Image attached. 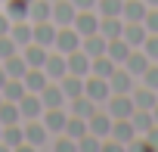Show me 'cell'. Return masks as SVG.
Segmentation results:
<instances>
[{
	"label": "cell",
	"instance_id": "cell-1",
	"mask_svg": "<svg viewBox=\"0 0 158 152\" xmlns=\"http://www.w3.org/2000/svg\"><path fill=\"white\" fill-rule=\"evenodd\" d=\"M25 127V146H34V149H47L50 146V130H47V124L40 121V118H31V121H25L22 124Z\"/></svg>",
	"mask_w": 158,
	"mask_h": 152
},
{
	"label": "cell",
	"instance_id": "cell-2",
	"mask_svg": "<svg viewBox=\"0 0 158 152\" xmlns=\"http://www.w3.org/2000/svg\"><path fill=\"white\" fill-rule=\"evenodd\" d=\"M84 93H87L96 106H106V103H109V96H112L109 78H99V74H87V78H84Z\"/></svg>",
	"mask_w": 158,
	"mask_h": 152
},
{
	"label": "cell",
	"instance_id": "cell-3",
	"mask_svg": "<svg viewBox=\"0 0 158 152\" xmlns=\"http://www.w3.org/2000/svg\"><path fill=\"white\" fill-rule=\"evenodd\" d=\"M106 112H109L112 118H130V115L136 112L133 96H130V93H112L109 103H106Z\"/></svg>",
	"mask_w": 158,
	"mask_h": 152
},
{
	"label": "cell",
	"instance_id": "cell-4",
	"mask_svg": "<svg viewBox=\"0 0 158 152\" xmlns=\"http://www.w3.org/2000/svg\"><path fill=\"white\" fill-rule=\"evenodd\" d=\"M81 34L74 31V25H65V28H59L56 31V40H53V50H59V53H71V50H81Z\"/></svg>",
	"mask_w": 158,
	"mask_h": 152
},
{
	"label": "cell",
	"instance_id": "cell-5",
	"mask_svg": "<svg viewBox=\"0 0 158 152\" xmlns=\"http://www.w3.org/2000/svg\"><path fill=\"white\" fill-rule=\"evenodd\" d=\"M74 31L81 34V37H90V34H96L99 31V13H93V10H77V16H74Z\"/></svg>",
	"mask_w": 158,
	"mask_h": 152
},
{
	"label": "cell",
	"instance_id": "cell-6",
	"mask_svg": "<svg viewBox=\"0 0 158 152\" xmlns=\"http://www.w3.org/2000/svg\"><path fill=\"white\" fill-rule=\"evenodd\" d=\"M44 71H47V78L50 81H62L65 74H68V62H65V53H47V62H44Z\"/></svg>",
	"mask_w": 158,
	"mask_h": 152
},
{
	"label": "cell",
	"instance_id": "cell-7",
	"mask_svg": "<svg viewBox=\"0 0 158 152\" xmlns=\"http://www.w3.org/2000/svg\"><path fill=\"white\" fill-rule=\"evenodd\" d=\"M65 62H68V74H77V78H87V74H90V56L84 50L65 53Z\"/></svg>",
	"mask_w": 158,
	"mask_h": 152
},
{
	"label": "cell",
	"instance_id": "cell-8",
	"mask_svg": "<svg viewBox=\"0 0 158 152\" xmlns=\"http://www.w3.org/2000/svg\"><path fill=\"white\" fill-rule=\"evenodd\" d=\"M56 31H59V25H56L53 19H47V22H34V44H40V47L53 50V40H56Z\"/></svg>",
	"mask_w": 158,
	"mask_h": 152
},
{
	"label": "cell",
	"instance_id": "cell-9",
	"mask_svg": "<svg viewBox=\"0 0 158 152\" xmlns=\"http://www.w3.org/2000/svg\"><path fill=\"white\" fill-rule=\"evenodd\" d=\"M40 103H44V109H62L68 99H65V93H62V87H59V81H50L44 90H40Z\"/></svg>",
	"mask_w": 158,
	"mask_h": 152
},
{
	"label": "cell",
	"instance_id": "cell-10",
	"mask_svg": "<svg viewBox=\"0 0 158 152\" xmlns=\"http://www.w3.org/2000/svg\"><path fill=\"white\" fill-rule=\"evenodd\" d=\"M112 121H115V118H112V115H109V112H99V109H96V112H93V115H90V118H87V130H90V133H96V137H102V140H106V137H109V133H112Z\"/></svg>",
	"mask_w": 158,
	"mask_h": 152
},
{
	"label": "cell",
	"instance_id": "cell-11",
	"mask_svg": "<svg viewBox=\"0 0 158 152\" xmlns=\"http://www.w3.org/2000/svg\"><path fill=\"white\" fill-rule=\"evenodd\" d=\"M109 137H115L118 143L130 146V143L136 140V127H133V121H130V118H115V121H112V133H109Z\"/></svg>",
	"mask_w": 158,
	"mask_h": 152
},
{
	"label": "cell",
	"instance_id": "cell-12",
	"mask_svg": "<svg viewBox=\"0 0 158 152\" xmlns=\"http://www.w3.org/2000/svg\"><path fill=\"white\" fill-rule=\"evenodd\" d=\"M109 87H112V93H130V90H133V74H130L124 65H118V68L109 74Z\"/></svg>",
	"mask_w": 158,
	"mask_h": 152
},
{
	"label": "cell",
	"instance_id": "cell-13",
	"mask_svg": "<svg viewBox=\"0 0 158 152\" xmlns=\"http://www.w3.org/2000/svg\"><path fill=\"white\" fill-rule=\"evenodd\" d=\"M19 109H22V121L40 118V115H44V103H40V93H25V96L19 99Z\"/></svg>",
	"mask_w": 158,
	"mask_h": 152
},
{
	"label": "cell",
	"instance_id": "cell-14",
	"mask_svg": "<svg viewBox=\"0 0 158 152\" xmlns=\"http://www.w3.org/2000/svg\"><path fill=\"white\" fill-rule=\"evenodd\" d=\"M40 121L47 124V130H50L53 137H59V133L65 130V121H68V112H62V109H44Z\"/></svg>",
	"mask_w": 158,
	"mask_h": 152
},
{
	"label": "cell",
	"instance_id": "cell-15",
	"mask_svg": "<svg viewBox=\"0 0 158 152\" xmlns=\"http://www.w3.org/2000/svg\"><path fill=\"white\" fill-rule=\"evenodd\" d=\"M74 16H77V10H74L71 0H56V3H53V22H56L59 28L71 25V22H74Z\"/></svg>",
	"mask_w": 158,
	"mask_h": 152
},
{
	"label": "cell",
	"instance_id": "cell-16",
	"mask_svg": "<svg viewBox=\"0 0 158 152\" xmlns=\"http://www.w3.org/2000/svg\"><path fill=\"white\" fill-rule=\"evenodd\" d=\"M10 37H13L19 47L31 44V40H34V22H31V19H19V22H13V28H10Z\"/></svg>",
	"mask_w": 158,
	"mask_h": 152
},
{
	"label": "cell",
	"instance_id": "cell-17",
	"mask_svg": "<svg viewBox=\"0 0 158 152\" xmlns=\"http://www.w3.org/2000/svg\"><path fill=\"white\" fill-rule=\"evenodd\" d=\"M130 50H133V47H130L124 37H112V40H109V47H106V56H109L112 62L124 65V62H127V56H130Z\"/></svg>",
	"mask_w": 158,
	"mask_h": 152
},
{
	"label": "cell",
	"instance_id": "cell-18",
	"mask_svg": "<svg viewBox=\"0 0 158 152\" xmlns=\"http://www.w3.org/2000/svg\"><path fill=\"white\" fill-rule=\"evenodd\" d=\"M47 47H40V44H25L22 47V56H25V62H28V68H44V62H47Z\"/></svg>",
	"mask_w": 158,
	"mask_h": 152
},
{
	"label": "cell",
	"instance_id": "cell-19",
	"mask_svg": "<svg viewBox=\"0 0 158 152\" xmlns=\"http://www.w3.org/2000/svg\"><path fill=\"white\" fill-rule=\"evenodd\" d=\"M130 96H133V106L136 109H149L152 112L158 106V90H152V87H133Z\"/></svg>",
	"mask_w": 158,
	"mask_h": 152
},
{
	"label": "cell",
	"instance_id": "cell-20",
	"mask_svg": "<svg viewBox=\"0 0 158 152\" xmlns=\"http://www.w3.org/2000/svg\"><path fill=\"white\" fill-rule=\"evenodd\" d=\"M146 13H149V3H146V0H124L121 19H124V22H143Z\"/></svg>",
	"mask_w": 158,
	"mask_h": 152
},
{
	"label": "cell",
	"instance_id": "cell-21",
	"mask_svg": "<svg viewBox=\"0 0 158 152\" xmlns=\"http://www.w3.org/2000/svg\"><path fill=\"white\" fill-rule=\"evenodd\" d=\"M149 62H152V59L143 53V47H133V50H130V56H127V62H124V68L136 78V74H143V71L149 68Z\"/></svg>",
	"mask_w": 158,
	"mask_h": 152
},
{
	"label": "cell",
	"instance_id": "cell-22",
	"mask_svg": "<svg viewBox=\"0 0 158 152\" xmlns=\"http://www.w3.org/2000/svg\"><path fill=\"white\" fill-rule=\"evenodd\" d=\"M121 37H124L130 47H143V40L149 37V31H146V25H143V22H124Z\"/></svg>",
	"mask_w": 158,
	"mask_h": 152
},
{
	"label": "cell",
	"instance_id": "cell-23",
	"mask_svg": "<svg viewBox=\"0 0 158 152\" xmlns=\"http://www.w3.org/2000/svg\"><path fill=\"white\" fill-rule=\"evenodd\" d=\"M22 81H25V90H28V93H40V90L50 84V78H47L44 68H28Z\"/></svg>",
	"mask_w": 158,
	"mask_h": 152
},
{
	"label": "cell",
	"instance_id": "cell-24",
	"mask_svg": "<svg viewBox=\"0 0 158 152\" xmlns=\"http://www.w3.org/2000/svg\"><path fill=\"white\" fill-rule=\"evenodd\" d=\"M121 31H124V19L121 16H99V34L102 37H121Z\"/></svg>",
	"mask_w": 158,
	"mask_h": 152
},
{
	"label": "cell",
	"instance_id": "cell-25",
	"mask_svg": "<svg viewBox=\"0 0 158 152\" xmlns=\"http://www.w3.org/2000/svg\"><path fill=\"white\" fill-rule=\"evenodd\" d=\"M106 47H109V37H102L99 31L81 40V50H84V53H87L90 59H93V56H102V53H106Z\"/></svg>",
	"mask_w": 158,
	"mask_h": 152
},
{
	"label": "cell",
	"instance_id": "cell-26",
	"mask_svg": "<svg viewBox=\"0 0 158 152\" xmlns=\"http://www.w3.org/2000/svg\"><path fill=\"white\" fill-rule=\"evenodd\" d=\"M68 103H71V115H77V118H90V115H93V112L99 109V106H96V103H93V99H90L87 93L74 96V99H68Z\"/></svg>",
	"mask_w": 158,
	"mask_h": 152
},
{
	"label": "cell",
	"instance_id": "cell-27",
	"mask_svg": "<svg viewBox=\"0 0 158 152\" xmlns=\"http://www.w3.org/2000/svg\"><path fill=\"white\" fill-rule=\"evenodd\" d=\"M0 124H3V127L22 124V109H19V103H10V99L0 103Z\"/></svg>",
	"mask_w": 158,
	"mask_h": 152
},
{
	"label": "cell",
	"instance_id": "cell-28",
	"mask_svg": "<svg viewBox=\"0 0 158 152\" xmlns=\"http://www.w3.org/2000/svg\"><path fill=\"white\" fill-rule=\"evenodd\" d=\"M25 93H28V90H25V81H22V78H10L3 87H0V96L10 99V103H19Z\"/></svg>",
	"mask_w": 158,
	"mask_h": 152
},
{
	"label": "cell",
	"instance_id": "cell-29",
	"mask_svg": "<svg viewBox=\"0 0 158 152\" xmlns=\"http://www.w3.org/2000/svg\"><path fill=\"white\" fill-rule=\"evenodd\" d=\"M28 19H31V22H47V19H53V3H50V0H31Z\"/></svg>",
	"mask_w": 158,
	"mask_h": 152
},
{
	"label": "cell",
	"instance_id": "cell-30",
	"mask_svg": "<svg viewBox=\"0 0 158 152\" xmlns=\"http://www.w3.org/2000/svg\"><path fill=\"white\" fill-rule=\"evenodd\" d=\"M59 87H62L65 99H74V96L84 93V78H77V74H65V78L59 81Z\"/></svg>",
	"mask_w": 158,
	"mask_h": 152
},
{
	"label": "cell",
	"instance_id": "cell-31",
	"mask_svg": "<svg viewBox=\"0 0 158 152\" xmlns=\"http://www.w3.org/2000/svg\"><path fill=\"white\" fill-rule=\"evenodd\" d=\"M115 68H118V62H112V59H109L106 53H102V56H93V59H90V74H99V78H109V74H112Z\"/></svg>",
	"mask_w": 158,
	"mask_h": 152
},
{
	"label": "cell",
	"instance_id": "cell-32",
	"mask_svg": "<svg viewBox=\"0 0 158 152\" xmlns=\"http://www.w3.org/2000/svg\"><path fill=\"white\" fill-rule=\"evenodd\" d=\"M3 68H6V74H10V78H25L28 62H25V56H22V53H16V56L3 59Z\"/></svg>",
	"mask_w": 158,
	"mask_h": 152
},
{
	"label": "cell",
	"instance_id": "cell-33",
	"mask_svg": "<svg viewBox=\"0 0 158 152\" xmlns=\"http://www.w3.org/2000/svg\"><path fill=\"white\" fill-rule=\"evenodd\" d=\"M62 133H68L71 140H81L84 133H90L87 130V118H77V115H68V121H65V130Z\"/></svg>",
	"mask_w": 158,
	"mask_h": 152
},
{
	"label": "cell",
	"instance_id": "cell-34",
	"mask_svg": "<svg viewBox=\"0 0 158 152\" xmlns=\"http://www.w3.org/2000/svg\"><path fill=\"white\" fill-rule=\"evenodd\" d=\"M28 0H6L3 3V13L13 19V22H19V19H28Z\"/></svg>",
	"mask_w": 158,
	"mask_h": 152
},
{
	"label": "cell",
	"instance_id": "cell-35",
	"mask_svg": "<svg viewBox=\"0 0 158 152\" xmlns=\"http://www.w3.org/2000/svg\"><path fill=\"white\" fill-rule=\"evenodd\" d=\"M130 121H133V127H136V133H146L152 124H155V118H152V112L149 109H136L133 115H130Z\"/></svg>",
	"mask_w": 158,
	"mask_h": 152
},
{
	"label": "cell",
	"instance_id": "cell-36",
	"mask_svg": "<svg viewBox=\"0 0 158 152\" xmlns=\"http://www.w3.org/2000/svg\"><path fill=\"white\" fill-rule=\"evenodd\" d=\"M96 10H99V16H121L124 0H96Z\"/></svg>",
	"mask_w": 158,
	"mask_h": 152
},
{
	"label": "cell",
	"instance_id": "cell-37",
	"mask_svg": "<svg viewBox=\"0 0 158 152\" xmlns=\"http://www.w3.org/2000/svg\"><path fill=\"white\" fill-rule=\"evenodd\" d=\"M77 149H81V152H99V149H102V137H96V133H84L81 140H77Z\"/></svg>",
	"mask_w": 158,
	"mask_h": 152
},
{
	"label": "cell",
	"instance_id": "cell-38",
	"mask_svg": "<svg viewBox=\"0 0 158 152\" xmlns=\"http://www.w3.org/2000/svg\"><path fill=\"white\" fill-rule=\"evenodd\" d=\"M16 53H19V44H16L10 34H0V62L10 59V56H16Z\"/></svg>",
	"mask_w": 158,
	"mask_h": 152
},
{
	"label": "cell",
	"instance_id": "cell-39",
	"mask_svg": "<svg viewBox=\"0 0 158 152\" xmlns=\"http://www.w3.org/2000/svg\"><path fill=\"white\" fill-rule=\"evenodd\" d=\"M50 149H56V152H74L77 149V140H71L68 133H59V140L50 143Z\"/></svg>",
	"mask_w": 158,
	"mask_h": 152
},
{
	"label": "cell",
	"instance_id": "cell-40",
	"mask_svg": "<svg viewBox=\"0 0 158 152\" xmlns=\"http://www.w3.org/2000/svg\"><path fill=\"white\" fill-rule=\"evenodd\" d=\"M139 78H143V84H146V87L158 90V62H149V68L139 74Z\"/></svg>",
	"mask_w": 158,
	"mask_h": 152
},
{
	"label": "cell",
	"instance_id": "cell-41",
	"mask_svg": "<svg viewBox=\"0 0 158 152\" xmlns=\"http://www.w3.org/2000/svg\"><path fill=\"white\" fill-rule=\"evenodd\" d=\"M143 53H146L152 62H158V34H149V37L143 40Z\"/></svg>",
	"mask_w": 158,
	"mask_h": 152
},
{
	"label": "cell",
	"instance_id": "cell-42",
	"mask_svg": "<svg viewBox=\"0 0 158 152\" xmlns=\"http://www.w3.org/2000/svg\"><path fill=\"white\" fill-rule=\"evenodd\" d=\"M143 25H146V31H149V34H158V6H149V13H146Z\"/></svg>",
	"mask_w": 158,
	"mask_h": 152
},
{
	"label": "cell",
	"instance_id": "cell-43",
	"mask_svg": "<svg viewBox=\"0 0 158 152\" xmlns=\"http://www.w3.org/2000/svg\"><path fill=\"white\" fill-rule=\"evenodd\" d=\"M139 137H146V143H149V149H158V124H152L146 133H139Z\"/></svg>",
	"mask_w": 158,
	"mask_h": 152
},
{
	"label": "cell",
	"instance_id": "cell-44",
	"mask_svg": "<svg viewBox=\"0 0 158 152\" xmlns=\"http://www.w3.org/2000/svg\"><path fill=\"white\" fill-rule=\"evenodd\" d=\"M10 28H13V19L6 13H0V34H10Z\"/></svg>",
	"mask_w": 158,
	"mask_h": 152
},
{
	"label": "cell",
	"instance_id": "cell-45",
	"mask_svg": "<svg viewBox=\"0 0 158 152\" xmlns=\"http://www.w3.org/2000/svg\"><path fill=\"white\" fill-rule=\"evenodd\" d=\"M74 10H96V0H71Z\"/></svg>",
	"mask_w": 158,
	"mask_h": 152
},
{
	"label": "cell",
	"instance_id": "cell-46",
	"mask_svg": "<svg viewBox=\"0 0 158 152\" xmlns=\"http://www.w3.org/2000/svg\"><path fill=\"white\" fill-rule=\"evenodd\" d=\"M6 81H10V74H6V68H3V62H0V87H3Z\"/></svg>",
	"mask_w": 158,
	"mask_h": 152
},
{
	"label": "cell",
	"instance_id": "cell-47",
	"mask_svg": "<svg viewBox=\"0 0 158 152\" xmlns=\"http://www.w3.org/2000/svg\"><path fill=\"white\" fill-rule=\"evenodd\" d=\"M152 118H155V124H158V106H155V109H152Z\"/></svg>",
	"mask_w": 158,
	"mask_h": 152
},
{
	"label": "cell",
	"instance_id": "cell-48",
	"mask_svg": "<svg viewBox=\"0 0 158 152\" xmlns=\"http://www.w3.org/2000/svg\"><path fill=\"white\" fill-rule=\"evenodd\" d=\"M146 3H149V6H158V0H146Z\"/></svg>",
	"mask_w": 158,
	"mask_h": 152
},
{
	"label": "cell",
	"instance_id": "cell-49",
	"mask_svg": "<svg viewBox=\"0 0 158 152\" xmlns=\"http://www.w3.org/2000/svg\"><path fill=\"white\" fill-rule=\"evenodd\" d=\"M0 133H3V124H0Z\"/></svg>",
	"mask_w": 158,
	"mask_h": 152
},
{
	"label": "cell",
	"instance_id": "cell-50",
	"mask_svg": "<svg viewBox=\"0 0 158 152\" xmlns=\"http://www.w3.org/2000/svg\"><path fill=\"white\" fill-rule=\"evenodd\" d=\"M0 3H6V0H0Z\"/></svg>",
	"mask_w": 158,
	"mask_h": 152
},
{
	"label": "cell",
	"instance_id": "cell-51",
	"mask_svg": "<svg viewBox=\"0 0 158 152\" xmlns=\"http://www.w3.org/2000/svg\"><path fill=\"white\" fill-rule=\"evenodd\" d=\"M0 103H3V96H0Z\"/></svg>",
	"mask_w": 158,
	"mask_h": 152
},
{
	"label": "cell",
	"instance_id": "cell-52",
	"mask_svg": "<svg viewBox=\"0 0 158 152\" xmlns=\"http://www.w3.org/2000/svg\"><path fill=\"white\" fill-rule=\"evenodd\" d=\"M28 3H31V0H28Z\"/></svg>",
	"mask_w": 158,
	"mask_h": 152
},
{
	"label": "cell",
	"instance_id": "cell-53",
	"mask_svg": "<svg viewBox=\"0 0 158 152\" xmlns=\"http://www.w3.org/2000/svg\"><path fill=\"white\" fill-rule=\"evenodd\" d=\"M0 6H3V3H0Z\"/></svg>",
	"mask_w": 158,
	"mask_h": 152
}]
</instances>
